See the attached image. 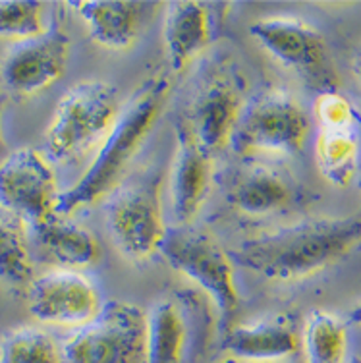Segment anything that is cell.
Wrapping results in <instances>:
<instances>
[{"label":"cell","mask_w":361,"mask_h":363,"mask_svg":"<svg viewBox=\"0 0 361 363\" xmlns=\"http://www.w3.org/2000/svg\"><path fill=\"white\" fill-rule=\"evenodd\" d=\"M360 245V217L313 218L245 240L230 259L265 279L286 282L325 271Z\"/></svg>","instance_id":"obj_1"},{"label":"cell","mask_w":361,"mask_h":363,"mask_svg":"<svg viewBox=\"0 0 361 363\" xmlns=\"http://www.w3.org/2000/svg\"><path fill=\"white\" fill-rule=\"evenodd\" d=\"M168 93L170 84L162 76L153 77L139 87L128 106L120 112L116 124L112 126L82 178L58 196L56 215L66 217L74 211L111 196L118 188L122 176L157 124Z\"/></svg>","instance_id":"obj_2"},{"label":"cell","mask_w":361,"mask_h":363,"mask_svg":"<svg viewBox=\"0 0 361 363\" xmlns=\"http://www.w3.org/2000/svg\"><path fill=\"white\" fill-rule=\"evenodd\" d=\"M120 112L118 91L106 82L87 79L70 87L45 133L47 157L64 162L85 155L106 140Z\"/></svg>","instance_id":"obj_3"},{"label":"cell","mask_w":361,"mask_h":363,"mask_svg":"<svg viewBox=\"0 0 361 363\" xmlns=\"http://www.w3.org/2000/svg\"><path fill=\"white\" fill-rule=\"evenodd\" d=\"M60 352L62 363H147V313L128 301H106Z\"/></svg>","instance_id":"obj_4"},{"label":"cell","mask_w":361,"mask_h":363,"mask_svg":"<svg viewBox=\"0 0 361 363\" xmlns=\"http://www.w3.org/2000/svg\"><path fill=\"white\" fill-rule=\"evenodd\" d=\"M159 253L174 271L186 274L215 303L221 330L232 327L240 308L234 263L215 240L199 230L168 228Z\"/></svg>","instance_id":"obj_5"},{"label":"cell","mask_w":361,"mask_h":363,"mask_svg":"<svg viewBox=\"0 0 361 363\" xmlns=\"http://www.w3.org/2000/svg\"><path fill=\"white\" fill-rule=\"evenodd\" d=\"M309 135V116L298 101L280 89L251 97L242 106L230 145L238 153L296 155Z\"/></svg>","instance_id":"obj_6"},{"label":"cell","mask_w":361,"mask_h":363,"mask_svg":"<svg viewBox=\"0 0 361 363\" xmlns=\"http://www.w3.org/2000/svg\"><path fill=\"white\" fill-rule=\"evenodd\" d=\"M250 33L272 58L317 91V95L338 91L327 41L313 26L294 18H263L251 23Z\"/></svg>","instance_id":"obj_7"},{"label":"cell","mask_w":361,"mask_h":363,"mask_svg":"<svg viewBox=\"0 0 361 363\" xmlns=\"http://www.w3.org/2000/svg\"><path fill=\"white\" fill-rule=\"evenodd\" d=\"M106 224L126 257L147 259L159 252L167 236L159 197V180H141L116 188L106 203Z\"/></svg>","instance_id":"obj_8"},{"label":"cell","mask_w":361,"mask_h":363,"mask_svg":"<svg viewBox=\"0 0 361 363\" xmlns=\"http://www.w3.org/2000/svg\"><path fill=\"white\" fill-rule=\"evenodd\" d=\"M56 178L47 157L21 147L0 162V209L39 226L56 215Z\"/></svg>","instance_id":"obj_9"},{"label":"cell","mask_w":361,"mask_h":363,"mask_svg":"<svg viewBox=\"0 0 361 363\" xmlns=\"http://www.w3.org/2000/svg\"><path fill=\"white\" fill-rule=\"evenodd\" d=\"M70 39L58 26L41 35L14 43L0 60V82L14 95H35L56 84L66 72Z\"/></svg>","instance_id":"obj_10"},{"label":"cell","mask_w":361,"mask_h":363,"mask_svg":"<svg viewBox=\"0 0 361 363\" xmlns=\"http://www.w3.org/2000/svg\"><path fill=\"white\" fill-rule=\"evenodd\" d=\"M28 308L37 321L84 327L103 309L97 288L77 271H52L28 284Z\"/></svg>","instance_id":"obj_11"},{"label":"cell","mask_w":361,"mask_h":363,"mask_svg":"<svg viewBox=\"0 0 361 363\" xmlns=\"http://www.w3.org/2000/svg\"><path fill=\"white\" fill-rule=\"evenodd\" d=\"M213 159L199 145L188 124H178V147L170 176V203L174 218L188 224L199 213L211 189Z\"/></svg>","instance_id":"obj_12"},{"label":"cell","mask_w":361,"mask_h":363,"mask_svg":"<svg viewBox=\"0 0 361 363\" xmlns=\"http://www.w3.org/2000/svg\"><path fill=\"white\" fill-rule=\"evenodd\" d=\"M242 106V97L236 85L224 77H215L197 93L189 122L186 124L199 145L209 155H213L232 141Z\"/></svg>","instance_id":"obj_13"},{"label":"cell","mask_w":361,"mask_h":363,"mask_svg":"<svg viewBox=\"0 0 361 363\" xmlns=\"http://www.w3.org/2000/svg\"><path fill=\"white\" fill-rule=\"evenodd\" d=\"M299 335L290 319L269 317L248 325H232L221 335V346L232 359L250 363H277L299 350Z\"/></svg>","instance_id":"obj_14"},{"label":"cell","mask_w":361,"mask_h":363,"mask_svg":"<svg viewBox=\"0 0 361 363\" xmlns=\"http://www.w3.org/2000/svg\"><path fill=\"white\" fill-rule=\"evenodd\" d=\"M87 28V33L99 47L111 50L130 49L138 41L145 2L126 0H85L68 2Z\"/></svg>","instance_id":"obj_15"},{"label":"cell","mask_w":361,"mask_h":363,"mask_svg":"<svg viewBox=\"0 0 361 363\" xmlns=\"http://www.w3.org/2000/svg\"><path fill=\"white\" fill-rule=\"evenodd\" d=\"M172 70H184L211 39V14L207 4L194 0L170 2L162 29Z\"/></svg>","instance_id":"obj_16"},{"label":"cell","mask_w":361,"mask_h":363,"mask_svg":"<svg viewBox=\"0 0 361 363\" xmlns=\"http://www.w3.org/2000/svg\"><path fill=\"white\" fill-rule=\"evenodd\" d=\"M228 201L248 215H271L294 201V188L274 168L253 164L238 172L228 189Z\"/></svg>","instance_id":"obj_17"},{"label":"cell","mask_w":361,"mask_h":363,"mask_svg":"<svg viewBox=\"0 0 361 363\" xmlns=\"http://www.w3.org/2000/svg\"><path fill=\"white\" fill-rule=\"evenodd\" d=\"M33 230L43 250L60 265L68 267L70 271L95 265L101 259L97 238L62 215H52L49 220L35 226Z\"/></svg>","instance_id":"obj_18"},{"label":"cell","mask_w":361,"mask_h":363,"mask_svg":"<svg viewBox=\"0 0 361 363\" xmlns=\"http://www.w3.org/2000/svg\"><path fill=\"white\" fill-rule=\"evenodd\" d=\"M188 327L180 306L160 300L147 313V363H182Z\"/></svg>","instance_id":"obj_19"},{"label":"cell","mask_w":361,"mask_h":363,"mask_svg":"<svg viewBox=\"0 0 361 363\" xmlns=\"http://www.w3.org/2000/svg\"><path fill=\"white\" fill-rule=\"evenodd\" d=\"M315 161L321 176L333 186L346 188L354 180L360 161L355 130H321L315 143Z\"/></svg>","instance_id":"obj_20"},{"label":"cell","mask_w":361,"mask_h":363,"mask_svg":"<svg viewBox=\"0 0 361 363\" xmlns=\"http://www.w3.org/2000/svg\"><path fill=\"white\" fill-rule=\"evenodd\" d=\"M307 363H348L346 323L327 311H313L304 327Z\"/></svg>","instance_id":"obj_21"},{"label":"cell","mask_w":361,"mask_h":363,"mask_svg":"<svg viewBox=\"0 0 361 363\" xmlns=\"http://www.w3.org/2000/svg\"><path fill=\"white\" fill-rule=\"evenodd\" d=\"M0 363H62V352L49 333L20 327L2 336Z\"/></svg>","instance_id":"obj_22"},{"label":"cell","mask_w":361,"mask_h":363,"mask_svg":"<svg viewBox=\"0 0 361 363\" xmlns=\"http://www.w3.org/2000/svg\"><path fill=\"white\" fill-rule=\"evenodd\" d=\"M0 279L8 284H29L33 280V265L21 228L0 217Z\"/></svg>","instance_id":"obj_23"},{"label":"cell","mask_w":361,"mask_h":363,"mask_svg":"<svg viewBox=\"0 0 361 363\" xmlns=\"http://www.w3.org/2000/svg\"><path fill=\"white\" fill-rule=\"evenodd\" d=\"M43 2L0 0V39L26 41L47 31L43 21Z\"/></svg>","instance_id":"obj_24"},{"label":"cell","mask_w":361,"mask_h":363,"mask_svg":"<svg viewBox=\"0 0 361 363\" xmlns=\"http://www.w3.org/2000/svg\"><path fill=\"white\" fill-rule=\"evenodd\" d=\"M313 111L321 130H355L357 126V112L340 91L317 95Z\"/></svg>","instance_id":"obj_25"},{"label":"cell","mask_w":361,"mask_h":363,"mask_svg":"<svg viewBox=\"0 0 361 363\" xmlns=\"http://www.w3.org/2000/svg\"><path fill=\"white\" fill-rule=\"evenodd\" d=\"M348 321L354 323V325H361V303H357V306L350 311V315H348Z\"/></svg>","instance_id":"obj_26"},{"label":"cell","mask_w":361,"mask_h":363,"mask_svg":"<svg viewBox=\"0 0 361 363\" xmlns=\"http://www.w3.org/2000/svg\"><path fill=\"white\" fill-rule=\"evenodd\" d=\"M354 74H355V77H357V82H360V85H361V47L354 56Z\"/></svg>","instance_id":"obj_27"},{"label":"cell","mask_w":361,"mask_h":363,"mask_svg":"<svg viewBox=\"0 0 361 363\" xmlns=\"http://www.w3.org/2000/svg\"><path fill=\"white\" fill-rule=\"evenodd\" d=\"M4 103H6V99H4V95H0V114L4 111Z\"/></svg>","instance_id":"obj_28"},{"label":"cell","mask_w":361,"mask_h":363,"mask_svg":"<svg viewBox=\"0 0 361 363\" xmlns=\"http://www.w3.org/2000/svg\"><path fill=\"white\" fill-rule=\"evenodd\" d=\"M218 363H238L236 359H232V357H226V359H223V362H218Z\"/></svg>","instance_id":"obj_29"},{"label":"cell","mask_w":361,"mask_h":363,"mask_svg":"<svg viewBox=\"0 0 361 363\" xmlns=\"http://www.w3.org/2000/svg\"><path fill=\"white\" fill-rule=\"evenodd\" d=\"M352 363H361V359H355V362H352Z\"/></svg>","instance_id":"obj_30"}]
</instances>
